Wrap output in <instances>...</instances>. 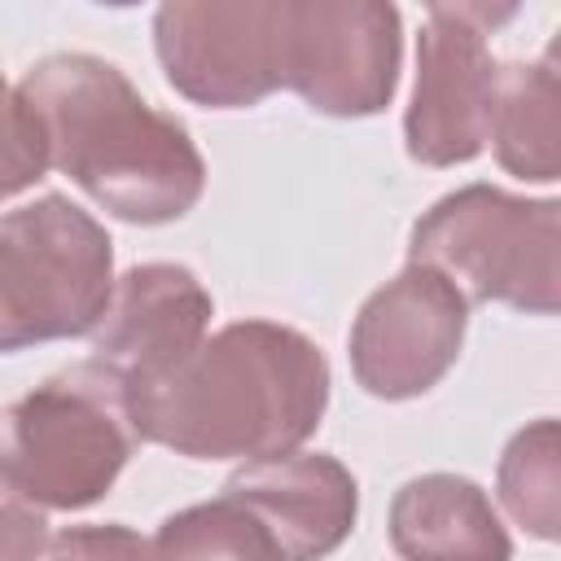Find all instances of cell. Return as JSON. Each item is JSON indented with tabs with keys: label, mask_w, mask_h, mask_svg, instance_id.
<instances>
[{
	"label": "cell",
	"mask_w": 561,
	"mask_h": 561,
	"mask_svg": "<svg viewBox=\"0 0 561 561\" xmlns=\"http://www.w3.org/2000/svg\"><path fill=\"white\" fill-rule=\"evenodd\" d=\"M140 443L188 460H267L298 451L329 408L324 351L276 320H237L158 386L127 394Z\"/></svg>",
	"instance_id": "6da1fadb"
},
{
	"label": "cell",
	"mask_w": 561,
	"mask_h": 561,
	"mask_svg": "<svg viewBox=\"0 0 561 561\" xmlns=\"http://www.w3.org/2000/svg\"><path fill=\"white\" fill-rule=\"evenodd\" d=\"M18 96L35 114L48 167L127 224H175L206 188V162L175 114L153 110L105 57L53 53L35 61Z\"/></svg>",
	"instance_id": "7a4b0ae2"
},
{
	"label": "cell",
	"mask_w": 561,
	"mask_h": 561,
	"mask_svg": "<svg viewBox=\"0 0 561 561\" xmlns=\"http://www.w3.org/2000/svg\"><path fill=\"white\" fill-rule=\"evenodd\" d=\"M136 443L127 390L96 359L53 373L0 412V473L35 508L96 504Z\"/></svg>",
	"instance_id": "3957f363"
},
{
	"label": "cell",
	"mask_w": 561,
	"mask_h": 561,
	"mask_svg": "<svg viewBox=\"0 0 561 561\" xmlns=\"http://www.w3.org/2000/svg\"><path fill=\"white\" fill-rule=\"evenodd\" d=\"M408 263L447 276L469 307L504 302L552 316L561 302V202L465 184L412 224Z\"/></svg>",
	"instance_id": "277c9868"
},
{
	"label": "cell",
	"mask_w": 561,
	"mask_h": 561,
	"mask_svg": "<svg viewBox=\"0 0 561 561\" xmlns=\"http://www.w3.org/2000/svg\"><path fill=\"white\" fill-rule=\"evenodd\" d=\"M114 294V241L70 197L44 193L0 219V355L83 337Z\"/></svg>",
	"instance_id": "5b68a950"
},
{
	"label": "cell",
	"mask_w": 561,
	"mask_h": 561,
	"mask_svg": "<svg viewBox=\"0 0 561 561\" xmlns=\"http://www.w3.org/2000/svg\"><path fill=\"white\" fill-rule=\"evenodd\" d=\"M513 4H430L416 35V83L403 114L408 158L421 167L473 162L491 140L495 79L486 35L508 22Z\"/></svg>",
	"instance_id": "8992f818"
},
{
	"label": "cell",
	"mask_w": 561,
	"mask_h": 561,
	"mask_svg": "<svg viewBox=\"0 0 561 561\" xmlns=\"http://www.w3.org/2000/svg\"><path fill=\"white\" fill-rule=\"evenodd\" d=\"M403 31L381 0H285L280 88L316 114L368 118L394 101Z\"/></svg>",
	"instance_id": "52a82bcc"
},
{
	"label": "cell",
	"mask_w": 561,
	"mask_h": 561,
	"mask_svg": "<svg viewBox=\"0 0 561 561\" xmlns=\"http://www.w3.org/2000/svg\"><path fill=\"white\" fill-rule=\"evenodd\" d=\"M167 83L206 110H250L280 88L285 0H171L153 13Z\"/></svg>",
	"instance_id": "ba28073f"
},
{
	"label": "cell",
	"mask_w": 561,
	"mask_h": 561,
	"mask_svg": "<svg viewBox=\"0 0 561 561\" xmlns=\"http://www.w3.org/2000/svg\"><path fill=\"white\" fill-rule=\"evenodd\" d=\"M469 302L434 267L408 263L373 289L351 324V373L373 399H416L460 359Z\"/></svg>",
	"instance_id": "9c48e42d"
},
{
	"label": "cell",
	"mask_w": 561,
	"mask_h": 561,
	"mask_svg": "<svg viewBox=\"0 0 561 561\" xmlns=\"http://www.w3.org/2000/svg\"><path fill=\"white\" fill-rule=\"evenodd\" d=\"M210 316V289L184 263H136L114 280L110 307L92 329V359L127 394H140L202 346Z\"/></svg>",
	"instance_id": "30bf717a"
},
{
	"label": "cell",
	"mask_w": 561,
	"mask_h": 561,
	"mask_svg": "<svg viewBox=\"0 0 561 561\" xmlns=\"http://www.w3.org/2000/svg\"><path fill=\"white\" fill-rule=\"evenodd\" d=\"M276 543L280 561H324L346 543L359 513V486L337 456L289 451L228 473L224 491Z\"/></svg>",
	"instance_id": "8fae6325"
},
{
	"label": "cell",
	"mask_w": 561,
	"mask_h": 561,
	"mask_svg": "<svg viewBox=\"0 0 561 561\" xmlns=\"http://www.w3.org/2000/svg\"><path fill=\"white\" fill-rule=\"evenodd\" d=\"M390 548L403 561H508L513 539L491 495L465 473L408 478L390 500Z\"/></svg>",
	"instance_id": "7c38bea8"
},
{
	"label": "cell",
	"mask_w": 561,
	"mask_h": 561,
	"mask_svg": "<svg viewBox=\"0 0 561 561\" xmlns=\"http://www.w3.org/2000/svg\"><path fill=\"white\" fill-rule=\"evenodd\" d=\"M491 145L508 175L552 184L561 175V75L557 48L539 61H508L495 79Z\"/></svg>",
	"instance_id": "4fadbf2b"
},
{
	"label": "cell",
	"mask_w": 561,
	"mask_h": 561,
	"mask_svg": "<svg viewBox=\"0 0 561 561\" xmlns=\"http://www.w3.org/2000/svg\"><path fill=\"white\" fill-rule=\"evenodd\" d=\"M495 495L504 513L535 539L561 535V430L552 416L517 430L495 465Z\"/></svg>",
	"instance_id": "5bb4252c"
},
{
	"label": "cell",
	"mask_w": 561,
	"mask_h": 561,
	"mask_svg": "<svg viewBox=\"0 0 561 561\" xmlns=\"http://www.w3.org/2000/svg\"><path fill=\"white\" fill-rule=\"evenodd\" d=\"M153 543L167 561H280L272 535L228 495L171 513Z\"/></svg>",
	"instance_id": "9a60e30c"
},
{
	"label": "cell",
	"mask_w": 561,
	"mask_h": 561,
	"mask_svg": "<svg viewBox=\"0 0 561 561\" xmlns=\"http://www.w3.org/2000/svg\"><path fill=\"white\" fill-rule=\"evenodd\" d=\"M44 175H48L44 131L26 110V101L18 96V88H9L0 75V202L35 188Z\"/></svg>",
	"instance_id": "2e32d148"
},
{
	"label": "cell",
	"mask_w": 561,
	"mask_h": 561,
	"mask_svg": "<svg viewBox=\"0 0 561 561\" xmlns=\"http://www.w3.org/2000/svg\"><path fill=\"white\" fill-rule=\"evenodd\" d=\"M48 561H167L153 539L123 522L66 526L48 539Z\"/></svg>",
	"instance_id": "e0dca14e"
},
{
	"label": "cell",
	"mask_w": 561,
	"mask_h": 561,
	"mask_svg": "<svg viewBox=\"0 0 561 561\" xmlns=\"http://www.w3.org/2000/svg\"><path fill=\"white\" fill-rule=\"evenodd\" d=\"M48 548V517L0 473V561H39Z\"/></svg>",
	"instance_id": "ac0fdd59"
}]
</instances>
